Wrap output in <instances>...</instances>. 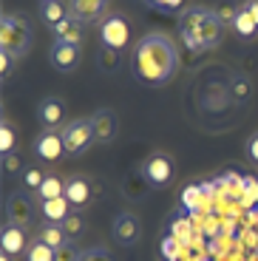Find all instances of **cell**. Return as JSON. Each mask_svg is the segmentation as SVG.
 <instances>
[{
    "label": "cell",
    "instance_id": "cell-1",
    "mask_svg": "<svg viewBox=\"0 0 258 261\" xmlns=\"http://www.w3.org/2000/svg\"><path fill=\"white\" fill-rule=\"evenodd\" d=\"M176 68H179V51H176L173 40L162 32L145 34L134 46L131 54V71L142 85L159 88L173 80Z\"/></svg>",
    "mask_w": 258,
    "mask_h": 261
},
{
    "label": "cell",
    "instance_id": "cell-2",
    "mask_svg": "<svg viewBox=\"0 0 258 261\" xmlns=\"http://www.w3.org/2000/svg\"><path fill=\"white\" fill-rule=\"evenodd\" d=\"M182 37L190 43L193 48H216L224 37V23L219 20V14L213 9H185V14L179 17Z\"/></svg>",
    "mask_w": 258,
    "mask_h": 261
},
{
    "label": "cell",
    "instance_id": "cell-3",
    "mask_svg": "<svg viewBox=\"0 0 258 261\" xmlns=\"http://www.w3.org/2000/svg\"><path fill=\"white\" fill-rule=\"evenodd\" d=\"M0 51H9L14 60H23L32 51V23L23 14H3V20H0Z\"/></svg>",
    "mask_w": 258,
    "mask_h": 261
},
{
    "label": "cell",
    "instance_id": "cell-4",
    "mask_svg": "<svg viewBox=\"0 0 258 261\" xmlns=\"http://www.w3.org/2000/svg\"><path fill=\"white\" fill-rule=\"evenodd\" d=\"M63 134V145H65V153L68 156H83L85 150L94 145V125H91V117H80L71 119L60 128Z\"/></svg>",
    "mask_w": 258,
    "mask_h": 261
},
{
    "label": "cell",
    "instance_id": "cell-5",
    "mask_svg": "<svg viewBox=\"0 0 258 261\" xmlns=\"http://www.w3.org/2000/svg\"><path fill=\"white\" fill-rule=\"evenodd\" d=\"M99 43L114 51H122L131 43V23L122 12H108L99 20Z\"/></svg>",
    "mask_w": 258,
    "mask_h": 261
},
{
    "label": "cell",
    "instance_id": "cell-6",
    "mask_svg": "<svg viewBox=\"0 0 258 261\" xmlns=\"http://www.w3.org/2000/svg\"><path fill=\"white\" fill-rule=\"evenodd\" d=\"M142 173L150 182V188H168V185L173 182V176H176V162H173L170 153L156 150V153H150V156L142 162Z\"/></svg>",
    "mask_w": 258,
    "mask_h": 261
},
{
    "label": "cell",
    "instance_id": "cell-7",
    "mask_svg": "<svg viewBox=\"0 0 258 261\" xmlns=\"http://www.w3.org/2000/svg\"><path fill=\"white\" fill-rule=\"evenodd\" d=\"M111 236H114L116 244H122V247H134L139 244L142 239V222H139V216L136 213H119L111 224Z\"/></svg>",
    "mask_w": 258,
    "mask_h": 261
},
{
    "label": "cell",
    "instance_id": "cell-8",
    "mask_svg": "<svg viewBox=\"0 0 258 261\" xmlns=\"http://www.w3.org/2000/svg\"><path fill=\"white\" fill-rule=\"evenodd\" d=\"M48 60H51V65L60 74H71V71H77L80 63H83V51H80V46H74V43H60V40H54Z\"/></svg>",
    "mask_w": 258,
    "mask_h": 261
},
{
    "label": "cell",
    "instance_id": "cell-9",
    "mask_svg": "<svg viewBox=\"0 0 258 261\" xmlns=\"http://www.w3.org/2000/svg\"><path fill=\"white\" fill-rule=\"evenodd\" d=\"M32 216H34V204L29 199V193H12L6 199V224H17V227L29 230Z\"/></svg>",
    "mask_w": 258,
    "mask_h": 261
},
{
    "label": "cell",
    "instance_id": "cell-10",
    "mask_svg": "<svg viewBox=\"0 0 258 261\" xmlns=\"http://www.w3.org/2000/svg\"><path fill=\"white\" fill-rule=\"evenodd\" d=\"M37 122L43 130H60L65 125V102L57 97H45L37 105Z\"/></svg>",
    "mask_w": 258,
    "mask_h": 261
},
{
    "label": "cell",
    "instance_id": "cell-11",
    "mask_svg": "<svg viewBox=\"0 0 258 261\" xmlns=\"http://www.w3.org/2000/svg\"><path fill=\"white\" fill-rule=\"evenodd\" d=\"M63 153H65V145H63V134L60 130H43L34 139V156L40 162H57Z\"/></svg>",
    "mask_w": 258,
    "mask_h": 261
},
{
    "label": "cell",
    "instance_id": "cell-12",
    "mask_svg": "<svg viewBox=\"0 0 258 261\" xmlns=\"http://www.w3.org/2000/svg\"><path fill=\"white\" fill-rule=\"evenodd\" d=\"M91 125H94V142L97 145H111L116 139V134H119V119H116V114L108 111V108L94 111Z\"/></svg>",
    "mask_w": 258,
    "mask_h": 261
},
{
    "label": "cell",
    "instance_id": "cell-13",
    "mask_svg": "<svg viewBox=\"0 0 258 261\" xmlns=\"http://www.w3.org/2000/svg\"><path fill=\"white\" fill-rule=\"evenodd\" d=\"M29 244H32V239H29L26 227L6 224V227H3V233H0V250H3L6 255H12V258H17V255L26 253Z\"/></svg>",
    "mask_w": 258,
    "mask_h": 261
},
{
    "label": "cell",
    "instance_id": "cell-14",
    "mask_svg": "<svg viewBox=\"0 0 258 261\" xmlns=\"http://www.w3.org/2000/svg\"><path fill=\"white\" fill-rule=\"evenodd\" d=\"M108 3L111 0H71V17H77L80 23H97L108 14Z\"/></svg>",
    "mask_w": 258,
    "mask_h": 261
},
{
    "label": "cell",
    "instance_id": "cell-15",
    "mask_svg": "<svg viewBox=\"0 0 258 261\" xmlns=\"http://www.w3.org/2000/svg\"><path fill=\"white\" fill-rule=\"evenodd\" d=\"M71 210L74 207H71V202H68L65 196H60V199H48V202H40V216H43L45 224H63Z\"/></svg>",
    "mask_w": 258,
    "mask_h": 261
},
{
    "label": "cell",
    "instance_id": "cell-16",
    "mask_svg": "<svg viewBox=\"0 0 258 261\" xmlns=\"http://www.w3.org/2000/svg\"><path fill=\"white\" fill-rule=\"evenodd\" d=\"M65 199L71 207H83L91 202V182L85 176H68L65 179Z\"/></svg>",
    "mask_w": 258,
    "mask_h": 261
},
{
    "label": "cell",
    "instance_id": "cell-17",
    "mask_svg": "<svg viewBox=\"0 0 258 261\" xmlns=\"http://www.w3.org/2000/svg\"><path fill=\"white\" fill-rule=\"evenodd\" d=\"M85 23H80L77 17H68L63 20V23H57L54 26V40H60V43H74V46H83V40H85V32H83Z\"/></svg>",
    "mask_w": 258,
    "mask_h": 261
},
{
    "label": "cell",
    "instance_id": "cell-18",
    "mask_svg": "<svg viewBox=\"0 0 258 261\" xmlns=\"http://www.w3.org/2000/svg\"><path fill=\"white\" fill-rule=\"evenodd\" d=\"M60 196H65V179H60L57 173H45L43 185L37 188V193H34V199L40 202H48V199H60Z\"/></svg>",
    "mask_w": 258,
    "mask_h": 261
},
{
    "label": "cell",
    "instance_id": "cell-19",
    "mask_svg": "<svg viewBox=\"0 0 258 261\" xmlns=\"http://www.w3.org/2000/svg\"><path fill=\"white\" fill-rule=\"evenodd\" d=\"M68 6H63V3H60V0H43V3H40V20H43L45 26H57V23H63L65 17H68Z\"/></svg>",
    "mask_w": 258,
    "mask_h": 261
},
{
    "label": "cell",
    "instance_id": "cell-20",
    "mask_svg": "<svg viewBox=\"0 0 258 261\" xmlns=\"http://www.w3.org/2000/svg\"><path fill=\"white\" fill-rule=\"evenodd\" d=\"M233 32L241 40H255L258 37V23L250 17V12H247L244 6H241L239 12H236V17H233Z\"/></svg>",
    "mask_w": 258,
    "mask_h": 261
},
{
    "label": "cell",
    "instance_id": "cell-21",
    "mask_svg": "<svg viewBox=\"0 0 258 261\" xmlns=\"http://www.w3.org/2000/svg\"><path fill=\"white\" fill-rule=\"evenodd\" d=\"M37 239H40V242H45L51 250H60V247H65V244L71 242V239L65 236L63 224H45V222H43V227H40Z\"/></svg>",
    "mask_w": 258,
    "mask_h": 261
},
{
    "label": "cell",
    "instance_id": "cell-22",
    "mask_svg": "<svg viewBox=\"0 0 258 261\" xmlns=\"http://www.w3.org/2000/svg\"><path fill=\"white\" fill-rule=\"evenodd\" d=\"M148 188H150V182L145 179L142 170H139V173H131V176L125 179V196H128L131 202L145 199V196H148Z\"/></svg>",
    "mask_w": 258,
    "mask_h": 261
},
{
    "label": "cell",
    "instance_id": "cell-23",
    "mask_svg": "<svg viewBox=\"0 0 258 261\" xmlns=\"http://www.w3.org/2000/svg\"><path fill=\"white\" fill-rule=\"evenodd\" d=\"M63 230H65V236H68L71 242H77V239H83V236H85L88 222H85V216L80 213V210H71V213H68V219L63 222Z\"/></svg>",
    "mask_w": 258,
    "mask_h": 261
},
{
    "label": "cell",
    "instance_id": "cell-24",
    "mask_svg": "<svg viewBox=\"0 0 258 261\" xmlns=\"http://www.w3.org/2000/svg\"><path fill=\"white\" fill-rule=\"evenodd\" d=\"M252 94V83L244 77V74H233L230 77V97L236 99V102H247Z\"/></svg>",
    "mask_w": 258,
    "mask_h": 261
},
{
    "label": "cell",
    "instance_id": "cell-25",
    "mask_svg": "<svg viewBox=\"0 0 258 261\" xmlns=\"http://www.w3.org/2000/svg\"><path fill=\"white\" fill-rule=\"evenodd\" d=\"M14 148H17V130H14V125L9 122V119H3L0 122V153L6 156V153H14Z\"/></svg>",
    "mask_w": 258,
    "mask_h": 261
},
{
    "label": "cell",
    "instance_id": "cell-26",
    "mask_svg": "<svg viewBox=\"0 0 258 261\" xmlns=\"http://www.w3.org/2000/svg\"><path fill=\"white\" fill-rule=\"evenodd\" d=\"M54 253H57V250H51L45 242L32 239V244H29V250H26V261H54Z\"/></svg>",
    "mask_w": 258,
    "mask_h": 261
},
{
    "label": "cell",
    "instance_id": "cell-27",
    "mask_svg": "<svg viewBox=\"0 0 258 261\" xmlns=\"http://www.w3.org/2000/svg\"><path fill=\"white\" fill-rule=\"evenodd\" d=\"M43 179H45L43 168H37V165H26V170H23V185H26V190L37 193V188L43 185Z\"/></svg>",
    "mask_w": 258,
    "mask_h": 261
},
{
    "label": "cell",
    "instance_id": "cell-28",
    "mask_svg": "<svg viewBox=\"0 0 258 261\" xmlns=\"http://www.w3.org/2000/svg\"><path fill=\"white\" fill-rule=\"evenodd\" d=\"M99 68H102L105 74L116 71V68H119V51H114V48H105V46H102V51H99Z\"/></svg>",
    "mask_w": 258,
    "mask_h": 261
},
{
    "label": "cell",
    "instance_id": "cell-29",
    "mask_svg": "<svg viewBox=\"0 0 258 261\" xmlns=\"http://www.w3.org/2000/svg\"><path fill=\"white\" fill-rule=\"evenodd\" d=\"M3 173H6V176H23V159H20L17 150L3 156Z\"/></svg>",
    "mask_w": 258,
    "mask_h": 261
},
{
    "label": "cell",
    "instance_id": "cell-30",
    "mask_svg": "<svg viewBox=\"0 0 258 261\" xmlns=\"http://www.w3.org/2000/svg\"><path fill=\"white\" fill-rule=\"evenodd\" d=\"M80 255H83V250L74 242H68L65 247H60L57 253H54V261H80Z\"/></svg>",
    "mask_w": 258,
    "mask_h": 261
},
{
    "label": "cell",
    "instance_id": "cell-31",
    "mask_svg": "<svg viewBox=\"0 0 258 261\" xmlns=\"http://www.w3.org/2000/svg\"><path fill=\"white\" fill-rule=\"evenodd\" d=\"M80 261H111V253H108V247H102V244H97V247H88V250H83V255H80Z\"/></svg>",
    "mask_w": 258,
    "mask_h": 261
},
{
    "label": "cell",
    "instance_id": "cell-32",
    "mask_svg": "<svg viewBox=\"0 0 258 261\" xmlns=\"http://www.w3.org/2000/svg\"><path fill=\"white\" fill-rule=\"evenodd\" d=\"M241 6H233L230 0H224V3H221L219 9H213L216 14H219V20L221 23H224V26H233V17H236V12H239Z\"/></svg>",
    "mask_w": 258,
    "mask_h": 261
},
{
    "label": "cell",
    "instance_id": "cell-33",
    "mask_svg": "<svg viewBox=\"0 0 258 261\" xmlns=\"http://www.w3.org/2000/svg\"><path fill=\"white\" fill-rule=\"evenodd\" d=\"M14 63H17V60H14L9 51H0V77H3V80H9V77H12Z\"/></svg>",
    "mask_w": 258,
    "mask_h": 261
},
{
    "label": "cell",
    "instance_id": "cell-34",
    "mask_svg": "<svg viewBox=\"0 0 258 261\" xmlns=\"http://www.w3.org/2000/svg\"><path fill=\"white\" fill-rule=\"evenodd\" d=\"M247 159L258 165V130H255V134H252L250 139H247Z\"/></svg>",
    "mask_w": 258,
    "mask_h": 261
},
{
    "label": "cell",
    "instance_id": "cell-35",
    "mask_svg": "<svg viewBox=\"0 0 258 261\" xmlns=\"http://www.w3.org/2000/svg\"><path fill=\"white\" fill-rule=\"evenodd\" d=\"M244 9L250 12V17L258 23V0H244Z\"/></svg>",
    "mask_w": 258,
    "mask_h": 261
},
{
    "label": "cell",
    "instance_id": "cell-36",
    "mask_svg": "<svg viewBox=\"0 0 258 261\" xmlns=\"http://www.w3.org/2000/svg\"><path fill=\"white\" fill-rule=\"evenodd\" d=\"M0 261H12V255H6V253H3V255H0Z\"/></svg>",
    "mask_w": 258,
    "mask_h": 261
}]
</instances>
